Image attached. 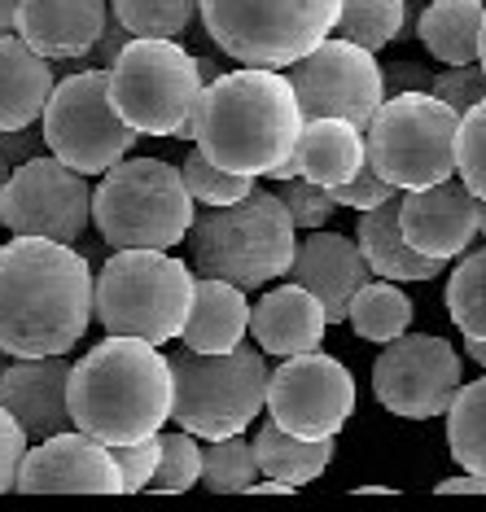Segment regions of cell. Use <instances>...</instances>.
I'll return each instance as SVG.
<instances>
[{
  "instance_id": "6da1fadb",
  "label": "cell",
  "mask_w": 486,
  "mask_h": 512,
  "mask_svg": "<svg viewBox=\"0 0 486 512\" xmlns=\"http://www.w3.org/2000/svg\"><path fill=\"white\" fill-rule=\"evenodd\" d=\"M97 316V276L71 241L18 237L0 246V346L14 359L66 355Z\"/></svg>"
},
{
  "instance_id": "7a4b0ae2",
  "label": "cell",
  "mask_w": 486,
  "mask_h": 512,
  "mask_svg": "<svg viewBox=\"0 0 486 512\" xmlns=\"http://www.w3.org/2000/svg\"><path fill=\"white\" fill-rule=\"evenodd\" d=\"M303 123L294 79L272 66H241L202 88L198 149L241 176H276L294 158Z\"/></svg>"
},
{
  "instance_id": "3957f363",
  "label": "cell",
  "mask_w": 486,
  "mask_h": 512,
  "mask_svg": "<svg viewBox=\"0 0 486 512\" xmlns=\"http://www.w3.org/2000/svg\"><path fill=\"white\" fill-rule=\"evenodd\" d=\"M171 407H176V372L158 342L106 333V342H97L71 368V421L110 447L162 434Z\"/></svg>"
},
{
  "instance_id": "277c9868",
  "label": "cell",
  "mask_w": 486,
  "mask_h": 512,
  "mask_svg": "<svg viewBox=\"0 0 486 512\" xmlns=\"http://www.w3.org/2000/svg\"><path fill=\"white\" fill-rule=\"evenodd\" d=\"M298 224L276 189H250L241 202L202 206L189 228V259L198 276H219L250 294L289 276Z\"/></svg>"
},
{
  "instance_id": "5b68a950",
  "label": "cell",
  "mask_w": 486,
  "mask_h": 512,
  "mask_svg": "<svg viewBox=\"0 0 486 512\" xmlns=\"http://www.w3.org/2000/svg\"><path fill=\"white\" fill-rule=\"evenodd\" d=\"M92 219L101 241L114 250H171L189 241L198 197L189 193L180 167L127 154L101 176L92 193Z\"/></svg>"
},
{
  "instance_id": "8992f818",
  "label": "cell",
  "mask_w": 486,
  "mask_h": 512,
  "mask_svg": "<svg viewBox=\"0 0 486 512\" xmlns=\"http://www.w3.org/2000/svg\"><path fill=\"white\" fill-rule=\"evenodd\" d=\"M202 88L198 57L180 49V40L132 36L110 66V101L141 136L198 141Z\"/></svg>"
},
{
  "instance_id": "52a82bcc",
  "label": "cell",
  "mask_w": 486,
  "mask_h": 512,
  "mask_svg": "<svg viewBox=\"0 0 486 512\" xmlns=\"http://www.w3.org/2000/svg\"><path fill=\"white\" fill-rule=\"evenodd\" d=\"M198 272L167 250H114L97 272V320L106 333L176 342L189 324Z\"/></svg>"
},
{
  "instance_id": "ba28073f",
  "label": "cell",
  "mask_w": 486,
  "mask_h": 512,
  "mask_svg": "<svg viewBox=\"0 0 486 512\" xmlns=\"http://www.w3.org/2000/svg\"><path fill=\"white\" fill-rule=\"evenodd\" d=\"M171 372H176V407L171 421L202 442L246 434L268 407V359L263 346H246L237 351H193L180 346L171 355Z\"/></svg>"
},
{
  "instance_id": "9c48e42d",
  "label": "cell",
  "mask_w": 486,
  "mask_h": 512,
  "mask_svg": "<svg viewBox=\"0 0 486 512\" xmlns=\"http://www.w3.org/2000/svg\"><path fill=\"white\" fill-rule=\"evenodd\" d=\"M368 132V167L395 189H430L460 171V110L434 92L386 97Z\"/></svg>"
},
{
  "instance_id": "30bf717a",
  "label": "cell",
  "mask_w": 486,
  "mask_h": 512,
  "mask_svg": "<svg viewBox=\"0 0 486 512\" xmlns=\"http://www.w3.org/2000/svg\"><path fill=\"white\" fill-rule=\"evenodd\" d=\"M342 0H202V27L241 66L285 71L338 31Z\"/></svg>"
},
{
  "instance_id": "8fae6325",
  "label": "cell",
  "mask_w": 486,
  "mask_h": 512,
  "mask_svg": "<svg viewBox=\"0 0 486 512\" xmlns=\"http://www.w3.org/2000/svg\"><path fill=\"white\" fill-rule=\"evenodd\" d=\"M40 127L49 154L84 176H106L114 162L132 154L136 136H141L127 127V119L110 101V66L62 75V84L53 88L49 106H44Z\"/></svg>"
},
{
  "instance_id": "7c38bea8",
  "label": "cell",
  "mask_w": 486,
  "mask_h": 512,
  "mask_svg": "<svg viewBox=\"0 0 486 512\" xmlns=\"http://www.w3.org/2000/svg\"><path fill=\"white\" fill-rule=\"evenodd\" d=\"M0 224L18 237H53L75 241L92 224V189L88 176L66 167L57 154H36L9 167L0 193Z\"/></svg>"
},
{
  "instance_id": "4fadbf2b",
  "label": "cell",
  "mask_w": 486,
  "mask_h": 512,
  "mask_svg": "<svg viewBox=\"0 0 486 512\" xmlns=\"http://www.w3.org/2000/svg\"><path fill=\"white\" fill-rule=\"evenodd\" d=\"M303 119H351L368 127L386 101V71L364 44L329 36L289 66Z\"/></svg>"
},
{
  "instance_id": "5bb4252c",
  "label": "cell",
  "mask_w": 486,
  "mask_h": 512,
  "mask_svg": "<svg viewBox=\"0 0 486 512\" xmlns=\"http://www.w3.org/2000/svg\"><path fill=\"white\" fill-rule=\"evenodd\" d=\"M465 368L460 355L451 351L447 337L434 333H403L395 342L381 346L373 359V394L386 412L403 416V421H430V416H447L456 390L465 386Z\"/></svg>"
},
{
  "instance_id": "9a60e30c",
  "label": "cell",
  "mask_w": 486,
  "mask_h": 512,
  "mask_svg": "<svg viewBox=\"0 0 486 512\" xmlns=\"http://www.w3.org/2000/svg\"><path fill=\"white\" fill-rule=\"evenodd\" d=\"M268 412L298 438H338L355 412L351 368L320 351L289 355L268 381Z\"/></svg>"
},
{
  "instance_id": "2e32d148",
  "label": "cell",
  "mask_w": 486,
  "mask_h": 512,
  "mask_svg": "<svg viewBox=\"0 0 486 512\" xmlns=\"http://www.w3.org/2000/svg\"><path fill=\"white\" fill-rule=\"evenodd\" d=\"M22 495H119L123 473L114 460V447L88 429H62L53 438H40V447L27 451L18 469Z\"/></svg>"
},
{
  "instance_id": "e0dca14e",
  "label": "cell",
  "mask_w": 486,
  "mask_h": 512,
  "mask_svg": "<svg viewBox=\"0 0 486 512\" xmlns=\"http://www.w3.org/2000/svg\"><path fill=\"white\" fill-rule=\"evenodd\" d=\"M399 219L408 241L430 259H456L478 237V193L465 180H443L430 189H403Z\"/></svg>"
},
{
  "instance_id": "ac0fdd59",
  "label": "cell",
  "mask_w": 486,
  "mask_h": 512,
  "mask_svg": "<svg viewBox=\"0 0 486 512\" xmlns=\"http://www.w3.org/2000/svg\"><path fill=\"white\" fill-rule=\"evenodd\" d=\"M71 359L66 355H31L9 359L0 377V403L18 416L31 442L62 434L71 421Z\"/></svg>"
},
{
  "instance_id": "d6986e66",
  "label": "cell",
  "mask_w": 486,
  "mask_h": 512,
  "mask_svg": "<svg viewBox=\"0 0 486 512\" xmlns=\"http://www.w3.org/2000/svg\"><path fill=\"white\" fill-rule=\"evenodd\" d=\"M289 281L307 285L311 294L324 302L329 324H342L351 316V298L360 294L364 281H373V267H368L360 241L342 237L329 228H311L307 237H298L294 263H289Z\"/></svg>"
},
{
  "instance_id": "ffe728a7",
  "label": "cell",
  "mask_w": 486,
  "mask_h": 512,
  "mask_svg": "<svg viewBox=\"0 0 486 512\" xmlns=\"http://www.w3.org/2000/svg\"><path fill=\"white\" fill-rule=\"evenodd\" d=\"M110 22L106 0H22L18 36L53 62L84 57Z\"/></svg>"
},
{
  "instance_id": "44dd1931",
  "label": "cell",
  "mask_w": 486,
  "mask_h": 512,
  "mask_svg": "<svg viewBox=\"0 0 486 512\" xmlns=\"http://www.w3.org/2000/svg\"><path fill=\"white\" fill-rule=\"evenodd\" d=\"M324 329H329V311L298 281L268 289L250 311V333H254V342L263 346V355L289 359L303 351H320Z\"/></svg>"
},
{
  "instance_id": "7402d4cb",
  "label": "cell",
  "mask_w": 486,
  "mask_h": 512,
  "mask_svg": "<svg viewBox=\"0 0 486 512\" xmlns=\"http://www.w3.org/2000/svg\"><path fill=\"white\" fill-rule=\"evenodd\" d=\"M360 167H368V132L351 119H307L303 136L294 145V158L276 171L281 176H307L324 184V189H338L355 176Z\"/></svg>"
},
{
  "instance_id": "603a6c76",
  "label": "cell",
  "mask_w": 486,
  "mask_h": 512,
  "mask_svg": "<svg viewBox=\"0 0 486 512\" xmlns=\"http://www.w3.org/2000/svg\"><path fill=\"white\" fill-rule=\"evenodd\" d=\"M53 88V57L36 53L22 36H0V132L44 119Z\"/></svg>"
},
{
  "instance_id": "cb8c5ba5",
  "label": "cell",
  "mask_w": 486,
  "mask_h": 512,
  "mask_svg": "<svg viewBox=\"0 0 486 512\" xmlns=\"http://www.w3.org/2000/svg\"><path fill=\"white\" fill-rule=\"evenodd\" d=\"M355 241H360L373 276H386V281H434L438 272H447L443 259H430L408 241L399 219V197L373 206V211H360V228H355Z\"/></svg>"
},
{
  "instance_id": "d4e9b609",
  "label": "cell",
  "mask_w": 486,
  "mask_h": 512,
  "mask_svg": "<svg viewBox=\"0 0 486 512\" xmlns=\"http://www.w3.org/2000/svg\"><path fill=\"white\" fill-rule=\"evenodd\" d=\"M250 302L246 289L219 276H198V294H193V311L184 324L180 342L193 351H237L250 333Z\"/></svg>"
},
{
  "instance_id": "484cf974",
  "label": "cell",
  "mask_w": 486,
  "mask_h": 512,
  "mask_svg": "<svg viewBox=\"0 0 486 512\" xmlns=\"http://www.w3.org/2000/svg\"><path fill=\"white\" fill-rule=\"evenodd\" d=\"M482 22L486 0H430L425 14L416 18V36L438 62L469 66L482 53Z\"/></svg>"
},
{
  "instance_id": "4316f807",
  "label": "cell",
  "mask_w": 486,
  "mask_h": 512,
  "mask_svg": "<svg viewBox=\"0 0 486 512\" xmlns=\"http://www.w3.org/2000/svg\"><path fill=\"white\" fill-rule=\"evenodd\" d=\"M254 451H259V464L268 477H281L289 486H307L329 469L333 438H298L276 421H263L259 434H254Z\"/></svg>"
},
{
  "instance_id": "83f0119b",
  "label": "cell",
  "mask_w": 486,
  "mask_h": 512,
  "mask_svg": "<svg viewBox=\"0 0 486 512\" xmlns=\"http://www.w3.org/2000/svg\"><path fill=\"white\" fill-rule=\"evenodd\" d=\"M351 329L364 337V342H395L412 329V302L399 289V281H386V276H373V281L360 285V294L351 298Z\"/></svg>"
},
{
  "instance_id": "f1b7e54d",
  "label": "cell",
  "mask_w": 486,
  "mask_h": 512,
  "mask_svg": "<svg viewBox=\"0 0 486 512\" xmlns=\"http://www.w3.org/2000/svg\"><path fill=\"white\" fill-rule=\"evenodd\" d=\"M447 447L460 469L486 477V372L456 390L447 407Z\"/></svg>"
},
{
  "instance_id": "f546056e",
  "label": "cell",
  "mask_w": 486,
  "mask_h": 512,
  "mask_svg": "<svg viewBox=\"0 0 486 512\" xmlns=\"http://www.w3.org/2000/svg\"><path fill=\"white\" fill-rule=\"evenodd\" d=\"M263 464L254 442H246L241 434L228 438H211L202 447V486L215 495H246L250 482H259Z\"/></svg>"
},
{
  "instance_id": "4dcf8cb0",
  "label": "cell",
  "mask_w": 486,
  "mask_h": 512,
  "mask_svg": "<svg viewBox=\"0 0 486 512\" xmlns=\"http://www.w3.org/2000/svg\"><path fill=\"white\" fill-rule=\"evenodd\" d=\"M110 9L132 36L180 40L198 18L202 0H110Z\"/></svg>"
},
{
  "instance_id": "1f68e13d",
  "label": "cell",
  "mask_w": 486,
  "mask_h": 512,
  "mask_svg": "<svg viewBox=\"0 0 486 512\" xmlns=\"http://www.w3.org/2000/svg\"><path fill=\"white\" fill-rule=\"evenodd\" d=\"M447 316L465 337H486V246L469 250L447 281Z\"/></svg>"
},
{
  "instance_id": "d6a6232c",
  "label": "cell",
  "mask_w": 486,
  "mask_h": 512,
  "mask_svg": "<svg viewBox=\"0 0 486 512\" xmlns=\"http://www.w3.org/2000/svg\"><path fill=\"white\" fill-rule=\"evenodd\" d=\"M403 22H408V0H342L338 36L377 53L399 40Z\"/></svg>"
},
{
  "instance_id": "836d02e7",
  "label": "cell",
  "mask_w": 486,
  "mask_h": 512,
  "mask_svg": "<svg viewBox=\"0 0 486 512\" xmlns=\"http://www.w3.org/2000/svg\"><path fill=\"white\" fill-rule=\"evenodd\" d=\"M180 171H184V184H189V193L198 197L202 206L241 202V197L254 189V176H241V171L219 167V162H211L202 149H193V154L180 162Z\"/></svg>"
},
{
  "instance_id": "e575fe53",
  "label": "cell",
  "mask_w": 486,
  "mask_h": 512,
  "mask_svg": "<svg viewBox=\"0 0 486 512\" xmlns=\"http://www.w3.org/2000/svg\"><path fill=\"white\" fill-rule=\"evenodd\" d=\"M193 482H202V442L198 434L180 429V434H162V460L158 473L149 482V491L158 495H184Z\"/></svg>"
},
{
  "instance_id": "d590c367",
  "label": "cell",
  "mask_w": 486,
  "mask_h": 512,
  "mask_svg": "<svg viewBox=\"0 0 486 512\" xmlns=\"http://www.w3.org/2000/svg\"><path fill=\"white\" fill-rule=\"evenodd\" d=\"M272 184H276V197L285 202V211L294 215L298 232L324 228L333 219V211H338V197H333V189H324V184L307 180V176H281Z\"/></svg>"
},
{
  "instance_id": "8d00e7d4",
  "label": "cell",
  "mask_w": 486,
  "mask_h": 512,
  "mask_svg": "<svg viewBox=\"0 0 486 512\" xmlns=\"http://www.w3.org/2000/svg\"><path fill=\"white\" fill-rule=\"evenodd\" d=\"M460 180L486 197V97L460 114Z\"/></svg>"
},
{
  "instance_id": "74e56055",
  "label": "cell",
  "mask_w": 486,
  "mask_h": 512,
  "mask_svg": "<svg viewBox=\"0 0 486 512\" xmlns=\"http://www.w3.org/2000/svg\"><path fill=\"white\" fill-rule=\"evenodd\" d=\"M114 460H119V473H123V495L149 491V482H154V473H158V460H162V434L119 442V447H114Z\"/></svg>"
},
{
  "instance_id": "f35d334b",
  "label": "cell",
  "mask_w": 486,
  "mask_h": 512,
  "mask_svg": "<svg viewBox=\"0 0 486 512\" xmlns=\"http://www.w3.org/2000/svg\"><path fill=\"white\" fill-rule=\"evenodd\" d=\"M434 97H443L447 106H456L460 114L473 110L486 97V66L469 62V66H447L443 75H434Z\"/></svg>"
},
{
  "instance_id": "ab89813d",
  "label": "cell",
  "mask_w": 486,
  "mask_h": 512,
  "mask_svg": "<svg viewBox=\"0 0 486 512\" xmlns=\"http://www.w3.org/2000/svg\"><path fill=\"white\" fill-rule=\"evenodd\" d=\"M27 429L18 425V416L9 412L5 403H0V495L5 491H18V469L22 460H27Z\"/></svg>"
},
{
  "instance_id": "60d3db41",
  "label": "cell",
  "mask_w": 486,
  "mask_h": 512,
  "mask_svg": "<svg viewBox=\"0 0 486 512\" xmlns=\"http://www.w3.org/2000/svg\"><path fill=\"white\" fill-rule=\"evenodd\" d=\"M403 189H395L386 176H377L373 167H360L346 184H338L333 189V197H338V206H351V211H373V206L390 202V197H399Z\"/></svg>"
},
{
  "instance_id": "b9f144b4",
  "label": "cell",
  "mask_w": 486,
  "mask_h": 512,
  "mask_svg": "<svg viewBox=\"0 0 486 512\" xmlns=\"http://www.w3.org/2000/svg\"><path fill=\"white\" fill-rule=\"evenodd\" d=\"M49 149V141H44V127L40 132H31V127H9V132H0V158L9 162V167H18V162L36 158Z\"/></svg>"
},
{
  "instance_id": "7bdbcfd3",
  "label": "cell",
  "mask_w": 486,
  "mask_h": 512,
  "mask_svg": "<svg viewBox=\"0 0 486 512\" xmlns=\"http://www.w3.org/2000/svg\"><path fill=\"white\" fill-rule=\"evenodd\" d=\"M430 88H434V75L425 71L421 62H412V57L386 66V97H399V92H430Z\"/></svg>"
},
{
  "instance_id": "ee69618b",
  "label": "cell",
  "mask_w": 486,
  "mask_h": 512,
  "mask_svg": "<svg viewBox=\"0 0 486 512\" xmlns=\"http://www.w3.org/2000/svg\"><path fill=\"white\" fill-rule=\"evenodd\" d=\"M438 495H486V477L482 473H460V477H443L434 486Z\"/></svg>"
},
{
  "instance_id": "f6af8a7d",
  "label": "cell",
  "mask_w": 486,
  "mask_h": 512,
  "mask_svg": "<svg viewBox=\"0 0 486 512\" xmlns=\"http://www.w3.org/2000/svg\"><path fill=\"white\" fill-rule=\"evenodd\" d=\"M18 5L22 0H0V36H18Z\"/></svg>"
},
{
  "instance_id": "bcb514c9",
  "label": "cell",
  "mask_w": 486,
  "mask_h": 512,
  "mask_svg": "<svg viewBox=\"0 0 486 512\" xmlns=\"http://www.w3.org/2000/svg\"><path fill=\"white\" fill-rule=\"evenodd\" d=\"M465 351H469L473 364L486 368V337H465Z\"/></svg>"
},
{
  "instance_id": "7dc6e473",
  "label": "cell",
  "mask_w": 486,
  "mask_h": 512,
  "mask_svg": "<svg viewBox=\"0 0 486 512\" xmlns=\"http://www.w3.org/2000/svg\"><path fill=\"white\" fill-rule=\"evenodd\" d=\"M198 75H202V84H211V79H219L224 71H219V62H211V57H198Z\"/></svg>"
},
{
  "instance_id": "c3c4849f",
  "label": "cell",
  "mask_w": 486,
  "mask_h": 512,
  "mask_svg": "<svg viewBox=\"0 0 486 512\" xmlns=\"http://www.w3.org/2000/svg\"><path fill=\"white\" fill-rule=\"evenodd\" d=\"M478 237H486V197H478Z\"/></svg>"
},
{
  "instance_id": "681fc988",
  "label": "cell",
  "mask_w": 486,
  "mask_h": 512,
  "mask_svg": "<svg viewBox=\"0 0 486 512\" xmlns=\"http://www.w3.org/2000/svg\"><path fill=\"white\" fill-rule=\"evenodd\" d=\"M355 495H395V491H390V486H360Z\"/></svg>"
},
{
  "instance_id": "f907efd6",
  "label": "cell",
  "mask_w": 486,
  "mask_h": 512,
  "mask_svg": "<svg viewBox=\"0 0 486 512\" xmlns=\"http://www.w3.org/2000/svg\"><path fill=\"white\" fill-rule=\"evenodd\" d=\"M5 180H9V162L0 158V193H5Z\"/></svg>"
},
{
  "instance_id": "816d5d0a",
  "label": "cell",
  "mask_w": 486,
  "mask_h": 512,
  "mask_svg": "<svg viewBox=\"0 0 486 512\" xmlns=\"http://www.w3.org/2000/svg\"><path fill=\"white\" fill-rule=\"evenodd\" d=\"M9 359H14V355H9V351H5V346H0V377H5V368H9Z\"/></svg>"
},
{
  "instance_id": "f5cc1de1",
  "label": "cell",
  "mask_w": 486,
  "mask_h": 512,
  "mask_svg": "<svg viewBox=\"0 0 486 512\" xmlns=\"http://www.w3.org/2000/svg\"><path fill=\"white\" fill-rule=\"evenodd\" d=\"M478 62L486 66V22H482V53H478Z\"/></svg>"
}]
</instances>
